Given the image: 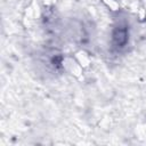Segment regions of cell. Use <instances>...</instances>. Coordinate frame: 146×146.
<instances>
[{
  "label": "cell",
  "instance_id": "obj_1",
  "mask_svg": "<svg viewBox=\"0 0 146 146\" xmlns=\"http://www.w3.org/2000/svg\"><path fill=\"white\" fill-rule=\"evenodd\" d=\"M129 40V32L125 25H117L112 31V44L115 48H123Z\"/></svg>",
  "mask_w": 146,
  "mask_h": 146
}]
</instances>
